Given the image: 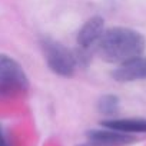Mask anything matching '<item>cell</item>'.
<instances>
[{
	"label": "cell",
	"mask_w": 146,
	"mask_h": 146,
	"mask_svg": "<svg viewBox=\"0 0 146 146\" xmlns=\"http://www.w3.org/2000/svg\"><path fill=\"white\" fill-rule=\"evenodd\" d=\"M89 143L86 146H120L133 140L132 136L117 130H90L88 133Z\"/></svg>",
	"instance_id": "cell-5"
},
{
	"label": "cell",
	"mask_w": 146,
	"mask_h": 146,
	"mask_svg": "<svg viewBox=\"0 0 146 146\" xmlns=\"http://www.w3.org/2000/svg\"><path fill=\"white\" fill-rule=\"evenodd\" d=\"M103 23L105 22L100 17H92L90 20H88L78 35L79 46L83 49H88L93 46L96 42H99V39L103 35Z\"/></svg>",
	"instance_id": "cell-6"
},
{
	"label": "cell",
	"mask_w": 146,
	"mask_h": 146,
	"mask_svg": "<svg viewBox=\"0 0 146 146\" xmlns=\"http://www.w3.org/2000/svg\"><path fill=\"white\" fill-rule=\"evenodd\" d=\"M42 47L44 50L46 62L54 73H57L60 76H64V78H69L75 73L76 57L63 44H60L52 39H43Z\"/></svg>",
	"instance_id": "cell-2"
},
{
	"label": "cell",
	"mask_w": 146,
	"mask_h": 146,
	"mask_svg": "<svg viewBox=\"0 0 146 146\" xmlns=\"http://www.w3.org/2000/svg\"><path fill=\"white\" fill-rule=\"evenodd\" d=\"M27 88V78L22 66L12 57L0 54V95H12Z\"/></svg>",
	"instance_id": "cell-3"
},
{
	"label": "cell",
	"mask_w": 146,
	"mask_h": 146,
	"mask_svg": "<svg viewBox=\"0 0 146 146\" xmlns=\"http://www.w3.org/2000/svg\"><path fill=\"white\" fill-rule=\"evenodd\" d=\"M145 49V39L140 33L126 27L106 30L98 42L100 57L110 63H125L137 57Z\"/></svg>",
	"instance_id": "cell-1"
},
{
	"label": "cell",
	"mask_w": 146,
	"mask_h": 146,
	"mask_svg": "<svg viewBox=\"0 0 146 146\" xmlns=\"http://www.w3.org/2000/svg\"><path fill=\"white\" fill-rule=\"evenodd\" d=\"M102 126L123 133L146 132V119H112L102 122Z\"/></svg>",
	"instance_id": "cell-7"
},
{
	"label": "cell",
	"mask_w": 146,
	"mask_h": 146,
	"mask_svg": "<svg viewBox=\"0 0 146 146\" xmlns=\"http://www.w3.org/2000/svg\"><path fill=\"white\" fill-rule=\"evenodd\" d=\"M0 146H9L7 142H6V137H5V135H3L2 127H0Z\"/></svg>",
	"instance_id": "cell-9"
},
{
	"label": "cell",
	"mask_w": 146,
	"mask_h": 146,
	"mask_svg": "<svg viewBox=\"0 0 146 146\" xmlns=\"http://www.w3.org/2000/svg\"><path fill=\"white\" fill-rule=\"evenodd\" d=\"M112 76L117 82H133L146 79V57L137 56L125 63H120V66L113 72Z\"/></svg>",
	"instance_id": "cell-4"
},
{
	"label": "cell",
	"mask_w": 146,
	"mask_h": 146,
	"mask_svg": "<svg viewBox=\"0 0 146 146\" xmlns=\"http://www.w3.org/2000/svg\"><path fill=\"white\" fill-rule=\"evenodd\" d=\"M117 106H119V99L116 96H112V95L103 96L99 100V105H98L99 112L103 113V115H113L117 110Z\"/></svg>",
	"instance_id": "cell-8"
}]
</instances>
